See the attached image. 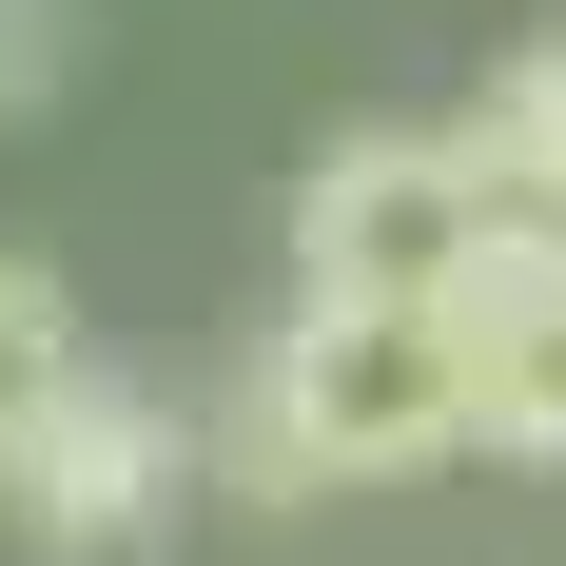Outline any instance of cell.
<instances>
[{
  "instance_id": "3",
  "label": "cell",
  "mask_w": 566,
  "mask_h": 566,
  "mask_svg": "<svg viewBox=\"0 0 566 566\" xmlns=\"http://www.w3.org/2000/svg\"><path fill=\"white\" fill-rule=\"evenodd\" d=\"M176 489H196V430H176L137 371H98V391L40 430V469H20L0 509L40 527V547H137V527H176Z\"/></svg>"
},
{
  "instance_id": "4",
  "label": "cell",
  "mask_w": 566,
  "mask_h": 566,
  "mask_svg": "<svg viewBox=\"0 0 566 566\" xmlns=\"http://www.w3.org/2000/svg\"><path fill=\"white\" fill-rule=\"evenodd\" d=\"M469 313V450L509 469H566V234H489V274L450 293Z\"/></svg>"
},
{
  "instance_id": "1",
  "label": "cell",
  "mask_w": 566,
  "mask_h": 566,
  "mask_svg": "<svg viewBox=\"0 0 566 566\" xmlns=\"http://www.w3.org/2000/svg\"><path fill=\"white\" fill-rule=\"evenodd\" d=\"M430 450H469V313H410V293H293L254 333V371L216 391V489L234 509L391 489Z\"/></svg>"
},
{
  "instance_id": "2",
  "label": "cell",
  "mask_w": 566,
  "mask_h": 566,
  "mask_svg": "<svg viewBox=\"0 0 566 566\" xmlns=\"http://www.w3.org/2000/svg\"><path fill=\"white\" fill-rule=\"evenodd\" d=\"M489 234H509V196L469 176L450 117H371V137H333L293 176V293H410V313H450L489 274Z\"/></svg>"
},
{
  "instance_id": "6",
  "label": "cell",
  "mask_w": 566,
  "mask_h": 566,
  "mask_svg": "<svg viewBox=\"0 0 566 566\" xmlns=\"http://www.w3.org/2000/svg\"><path fill=\"white\" fill-rule=\"evenodd\" d=\"M469 137V176H489V196H509L527 234H566V40H527L509 78H489V98L450 117Z\"/></svg>"
},
{
  "instance_id": "5",
  "label": "cell",
  "mask_w": 566,
  "mask_h": 566,
  "mask_svg": "<svg viewBox=\"0 0 566 566\" xmlns=\"http://www.w3.org/2000/svg\"><path fill=\"white\" fill-rule=\"evenodd\" d=\"M98 391V352H78V293L40 274V254H0V489L40 469V430Z\"/></svg>"
},
{
  "instance_id": "7",
  "label": "cell",
  "mask_w": 566,
  "mask_h": 566,
  "mask_svg": "<svg viewBox=\"0 0 566 566\" xmlns=\"http://www.w3.org/2000/svg\"><path fill=\"white\" fill-rule=\"evenodd\" d=\"M0 98H40V20H20V0H0Z\"/></svg>"
}]
</instances>
